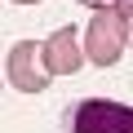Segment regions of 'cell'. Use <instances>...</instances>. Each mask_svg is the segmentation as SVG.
Segmentation results:
<instances>
[{
  "instance_id": "cell-1",
  "label": "cell",
  "mask_w": 133,
  "mask_h": 133,
  "mask_svg": "<svg viewBox=\"0 0 133 133\" xmlns=\"http://www.w3.org/2000/svg\"><path fill=\"white\" fill-rule=\"evenodd\" d=\"M66 133H133V107L111 98H80L62 115Z\"/></svg>"
},
{
  "instance_id": "cell-2",
  "label": "cell",
  "mask_w": 133,
  "mask_h": 133,
  "mask_svg": "<svg viewBox=\"0 0 133 133\" xmlns=\"http://www.w3.org/2000/svg\"><path fill=\"white\" fill-rule=\"evenodd\" d=\"M124 49H129L124 9H98L93 22L84 27V58H89L93 66H115Z\"/></svg>"
},
{
  "instance_id": "cell-7",
  "label": "cell",
  "mask_w": 133,
  "mask_h": 133,
  "mask_svg": "<svg viewBox=\"0 0 133 133\" xmlns=\"http://www.w3.org/2000/svg\"><path fill=\"white\" fill-rule=\"evenodd\" d=\"M14 5H36V0H14Z\"/></svg>"
},
{
  "instance_id": "cell-3",
  "label": "cell",
  "mask_w": 133,
  "mask_h": 133,
  "mask_svg": "<svg viewBox=\"0 0 133 133\" xmlns=\"http://www.w3.org/2000/svg\"><path fill=\"white\" fill-rule=\"evenodd\" d=\"M5 76L18 93H44L49 89V66H44V44L40 40H18L5 58Z\"/></svg>"
},
{
  "instance_id": "cell-5",
  "label": "cell",
  "mask_w": 133,
  "mask_h": 133,
  "mask_svg": "<svg viewBox=\"0 0 133 133\" xmlns=\"http://www.w3.org/2000/svg\"><path fill=\"white\" fill-rule=\"evenodd\" d=\"M76 5H89V9L98 14V9H124L129 0H76Z\"/></svg>"
},
{
  "instance_id": "cell-6",
  "label": "cell",
  "mask_w": 133,
  "mask_h": 133,
  "mask_svg": "<svg viewBox=\"0 0 133 133\" xmlns=\"http://www.w3.org/2000/svg\"><path fill=\"white\" fill-rule=\"evenodd\" d=\"M124 22H129V44H133V0L124 5Z\"/></svg>"
},
{
  "instance_id": "cell-4",
  "label": "cell",
  "mask_w": 133,
  "mask_h": 133,
  "mask_svg": "<svg viewBox=\"0 0 133 133\" xmlns=\"http://www.w3.org/2000/svg\"><path fill=\"white\" fill-rule=\"evenodd\" d=\"M44 66L53 76H76L84 66V53H80V36L76 27H58L49 40H44Z\"/></svg>"
}]
</instances>
